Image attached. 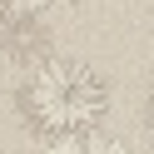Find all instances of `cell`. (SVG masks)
Returning a JSON list of instances; mask_svg holds the SVG:
<instances>
[{
    "instance_id": "277c9868",
    "label": "cell",
    "mask_w": 154,
    "mask_h": 154,
    "mask_svg": "<svg viewBox=\"0 0 154 154\" xmlns=\"http://www.w3.org/2000/svg\"><path fill=\"white\" fill-rule=\"evenodd\" d=\"M144 129H149V139H154V85H149V94H144Z\"/></svg>"
},
{
    "instance_id": "5b68a950",
    "label": "cell",
    "mask_w": 154,
    "mask_h": 154,
    "mask_svg": "<svg viewBox=\"0 0 154 154\" xmlns=\"http://www.w3.org/2000/svg\"><path fill=\"white\" fill-rule=\"evenodd\" d=\"M5 10H15V0H0V15H5Z\"/></svg>"
},
{
    "instance_id": "3957f363",
    "label": "cell",
    "mask_w": 154,
    "mask_h": 154,
    "mask_svg": "<svg viewBox=\"0 0 154 154\" xmlns=\"http://www.w3.org/2000/svg\"><path fill=\"white\" fill-rule=\"evenodd\" d=\"M50 154H129L124 139H109V134H80V139L50 144Z\"/></svg>"
},
{
    "instance_id": "7a4b0ae2",
    "label": "cell",
    "mask_w": 154,
    "mask_h": 154,
    "mask_svg": "<svg viewBox=\"0 0 154 154\" xmlns=\"http://www.w3.org/2000/svg\"><path fill=\"white\" fill-rule=\"evenodd\" d=\"M0 55H5L15 70L30 75L35 65H45L55 55V35L45 30V20L35 10H5L0 15Z\"/></svg>"
},
{
    "instance_id": "8992f818",
    "label": "cell",
    "mask_w": 154,
    "mask_h": 154,
    "mask_svg": "<svg viewBox=\"0 0 154 154\" xmlns=\"http://www.w3.org/2000/svg\"><path fill=\"white\" fill-rule=\"evenodd\" d=\"M70 5H80V0H70Z\"/></svg>"
},
{
    "instance_id": "6da1fadb",
    "label": "cell",
    "mask_w": 154,
    "mask_h": 154,
    "mask_svg": "<svg viewBox=\"0 0 154 154\" xmlns=\"http://www.w3.org/2000/svg\"><path fill=\"white\" fill-rule=\"evenodd\" d=\"M15 114L45 149L80 139V134H100L109 119V80L85 60L50 55L45 65H35L20 80Z\"/></svg>"
}]
</instances>
